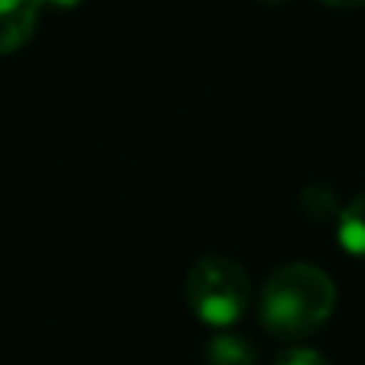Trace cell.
Returning a JSON list of instances; mask_svg holds the SVG:
<instances>
[{"mask_svg": "<svg viewBox=\"0 0 365 365\" xmlns=\"http://www.w3.org/2000/svg\"><path fill=\"white\" fill-rule=\"evenodd\" d=\"M336 304V285L317 263L292 259L266 276L259 289V317L266 330L285 340L314 334Z\"/></svg>", "mask_w": 365, "mask_h": 365, "instance_id": "1", "label": "cell"}, {"mask_svg": "<svg viewBox=\"0 0 365 365\" xmlns=\"http://www.w3.org/2000/svg\"><path fill=\"white\" fill-rule=\"evenodd\" d=\"M182 295L192 314L208 327H231L250 308L253 285L244 263L227 253H202L182 279Z\"/></svg>", "mask_w": 365, "mask_h": 365, "instance_id": "2", "label": "cell"}, {"mask_svg": "<svg viewBox=\"0 0 365 365\" xmlns=\"http://www.w3.org/2000/svg\"><path fill=\"white\" fill-rule=\"evenodd\" d=\"M38 0H0V51H13L36 32Z\"/></svg>", "mask_w": 365, "mask_h": 365, "instance_id": "3", "label": "cell"}, {"mask_svg": "<svg viewBox=\"0 0 365 365\" xmlns=\"http://www.w3.org/2000/svg\"><path fill=\"white\" fill-rule=\"evenodd\" d=\"M202 353H205L208 365H257V349H253V343L240 334H227V330L208 336Z\"/></svg>", "mask_w": 365, "mask_h": 365, "instance_id": "4", "label": "cell"}, {"mask_svg": "<svg viewBox=\"0 0 365 365\" xmlns=\"http://www.w3.org/2000/svg\"><path fill=\"white\" fill-rule=\"evenodd\" d=\"M336 240L356 257H365V189L346 199L336 212Z\"/></svg>", "mask_w": 365, "mask_h": 365, "instance_id": "5", "label": "cell"}, {"mask_svg": "<svg viewBox=\"0 0 365 365\" xmlns=\"http://www.w3.org/2000/svg\"><path fill=\"white\" fill-rule=\"evenodd\" d=\"M302 205L308 208L314 218H330V215L340 212L336 192L327 186V182H311V186H304L302 189Z\"/></svg>", "mask_w": 365, "mask_h": 365, "instance_id": "6", "label": "cell"}, {"mask_svg": "<svg viewBox=\"0 0 365 365\" xmlns=\"http://www.w3.org/2000/svg\"><path fill=\"white\" fill-rule=\"evenodd\" d=\"M276 365H330L327 356H321L317 349L308 346H289L276 356Z\"/></svg>", "mask_w": 365, "mask_h": 365, "instance_id": "7", "label": "cell"}, {"mask_svg": "<svg viewBox=\"0 0 365 365\" xmlns=\"http://www.w3.org/2000/svg\"><path fill=\"white\" fill-rule=\"evenodd\" d=\"M38 4H48V6H74V4H81V0H38Z\"/></svg>", "mask_w": 365, "mask_h": 365, "instance_id": "8", "label": "cell"}, {"mask_svg": "<svg viewBox=\"0 0 365 365\" xmlns=\"http://www.w3.org/2000/svg\"><path fill=\"white\" fill-rule=\"evenodd\" d=\"M324 4H334V6H359L365 0H324Z\"/></svg>", "mask_w": 365, "mask_h": 365, "instance_id": "9", "label": "cell"}, {"mask_svg": "<svg viewBox=\"0 0 365 365\" xmlns=\"http://www.w3.org/2000/svg\"><path fill=\"white\" fill-rule=\"evenodd\" d=\"M266 4H282V0H266Z\"/></svg>", "mask_w": 365, "mask_h": 365, "instance_id": "10", "label": "cell"}]
</instances>
